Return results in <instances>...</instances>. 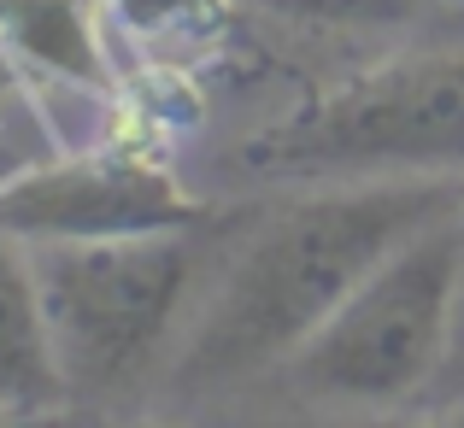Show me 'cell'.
Returning a JSON list of instances; mask_svg holds the SVG:
<instances>
[{
	"label": "cell",
	"mask_w": 464,
	"mask_h": 428,
	"mask_svg": "<svg viewBox=\"0 0 464 428\" xmlns=\"http://www.w3.org/2000/svg\"><path fill=\"white\" fill-rule=\"evenodd\" d=\"M464 205V176H353L283 205L188 328L170 387L224 394L288 364L406 235Z\"/></svg>",
	"instance_id": "cell-1"
},
{
	"label": "cell",
	"mask_w": 464,
	"mask_h": 428,
	"mask_svg": "<svg viewBox=\"0 0 464 428\" xmlns=\"http://www.w3.org/2000/svg\"><path fill=\"white\" fill-rule=\"evenodd\" d=\"M464 293V205L406 235L335 317L295 352V382L312 399L406 405L423 399L447 358L453 311Z\"/></svg>",
	"instance_id": "cell-2"
},
{
	"label": "cell",
	"mask_w": 464,
	"mask_h": 428,
	"mask_svg": "<svg viewBox=\"0 0 464 428\" xmlns=\"http://www.w3.org/2000/svg\"><path fill=\"white\" fill-rule=\"evenodd\" d=\"M53 358L71 399H106L159 358L194 282L188 229L30 241Z\"/></svg>",
	"instance_id": "cell-3"
},
{
	"label": "cell",
	"mask_w": 464,
	"mask_h": 428,
	"mask_svg": "<svg viewBox=\"0 0 464 428\" xmlns=\"http://www.w3.org/2000/svg\"><path fill=\"white\" fill-rule=\"evenodd\" d=\"M265 176H464V53H411L241 147Z\"/></svg>",
	"instance_id": "cell-4"
},
{
	"label": "cell",
	"mask_w": 464,
	"mask_h": 428,
	"mask_svg": "<svg viewBox=\"0 0 464 428\" xmlns=\"http://www.w3.org/2000/svg\"><path fill=\"white\" fill-rule=\"evenodd\" d=\"M206 205L141 153H53L30 176L0 188V229L18 241H89L194 229Z\"/></svg>",
	"instance_id": "cell-5"
},
{
	"label": "cell",
	"mask_w": 464,
	"mask_h": 428,
	"mask_svg": "<svg viewBox=\"0 0 464 428\" xmlns=\"http://www.w3.org/2000/svg\"><path fill=\"white\" fill-rule=\"evenodd\" d=\"M65 399L30 241L0 229V417H47Z\"/></svg>",
	"instance_id": "cell-6"
},
{
	"label": "cell",
	"mask_w": 464,
	"mask_h": 428,
	"mask_svg": "<svg viewBox=\"0 0 464 428\" xmlns=\"http://www.w3.org/2000/svg\"><path fill=\"white\" fill-rule=\"evenodd\" d=\"M0 24H6L12 47L35 65L59 71L71 82H106V59L94 42V24L82 18L77 0H0Z\"/></svg>",
	"instance_id": "cell-7"
},
{
	"label": "cell",
	"mask_w": 464,
	"mask_h": 428,
	"mask_svg": "<svg viewBox=\"0 0 464 428\" xmlns=\"http://www.w3.org/2000/svg\"><path fill=\"white\" fill-rule=\"evenodd\" d=\"M59 153V141L42 129V112L24 94V82L12 77V65H0V188L18 176H30L35 165Z\"/></svg>",
	"instance_id": "cell-8"
},
{
	"label": "cell",
	"mask_w": 464,
	"mask_h": 428,
	"mask_svg": "<svg viewBox=\"0 0 464 428\" xmlns=\"http://www.w3.org/2000/svg\"><path fill=\"white\" fill-rule=\"evenodd\" d=\"M259 6L312 30H388V24H406L423 0H259Z\"/></svg>",
	"instance_id": "cell-9"
},
{
	"label": "cell",
	"mask_w": 464,
	"mask_h": 428,
	"mask_svg": "<svg viewBox=\"0 0 464 428\" xmlns=\"http://www.w3.org/2000/svg\"><path fill=\"white\" fill-rule=\"evenodd\" d=\"M418 405L423 411H459L464 405V293H459V311H453V335H447V358L430 376Z\"/></svg>",
	"instance_id": "cell-10"
}]
</instances>
